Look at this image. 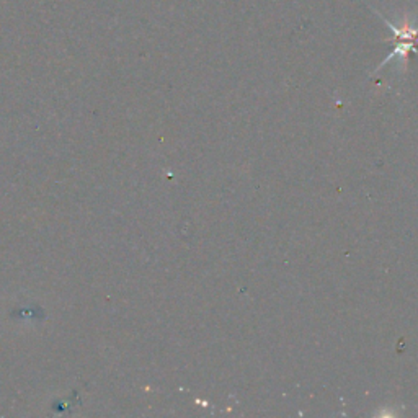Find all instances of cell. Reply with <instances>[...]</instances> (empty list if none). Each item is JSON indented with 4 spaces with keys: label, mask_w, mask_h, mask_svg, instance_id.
I'll use <instances>...</instances> for the list:
<instances>
[{
    "label": "cell",
    "mask_w": 418,
    "mask_h": 418,
    "mask_svg": "<svg viewBox=\"0 0 418 418\" xmlns=\"http://www.w3.org/2000/svg\"><path fill=\"white\" fill-rule=\"evenodd\" d=\"M379 16H381V20L386 23L389 28H391L392 33H394V41H395V48L394 51L387 56L386 59L382 61V64L379 66V69L384 68V66L391 63V61L397 59L402 63L404 66L407 64V56L410 53H417L418 54V49H417V44H418V25H417V15H410V14H405L402 16V20H400V25H394L391 20L386 19L382 14L376 12Z\"/></svg>",
    "instance_id": "obj_1"
}]
</instances>
